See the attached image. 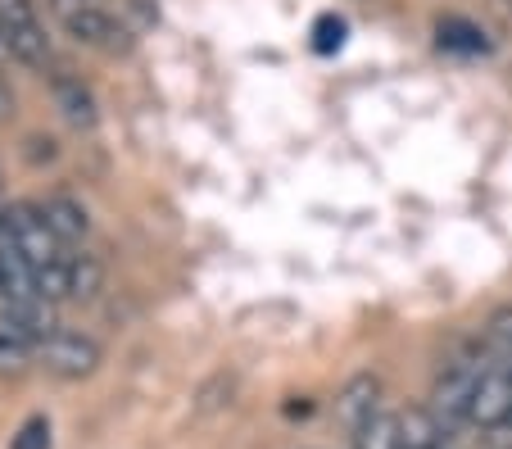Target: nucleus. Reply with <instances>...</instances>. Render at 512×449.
<instances>
[{
	"label": "nucleus",
	"instance_id": "nucleus-1",
	"mask_svg": "<svg viewBox=\"0 0 512 449\" xmlns=\"http://www.w3.org/2000/svg\"><path fill=\"white\" fill-rule=\"evenodd\" d=\"M0 28H5L10 55L23 59L28 69H41L50 59V41H46V28L37 23L32 0H0Z\"/></svg>",
	"mask_w": 512,
	"mask_h": 449
},
{
	"label": "nucleus",
	"instance_id": "nucleus-2",
	"mask_svg": "<svg viewBox=\"0 0 512 449\" xmlns=\"http://www.w3.org/2000/svg\"><path fill=\"white\" fill-rule=\"evenodd\" d=\"M5 236L28 254L32 264H50V259L64 254V241L55 236V227H50L41 205H10V214H5Z\"/></svg>",
	"mask_w": 512,
	"mask_h": 449
},
{
	"label": "nucleus",
	"instance_id": "nucleus-3",
	"mask_svg": "<svg viewBox=\"0 0 512 449\" xmlns=\"http://www.w3.org/2000/svg\"><path fill=\"white\" fill-rule=\"evenodd\" d=\"M41 359H46V368L55 372V377L78 381L100 368V345L82 332H64V327H59V332L41 345Z\"/></svg>",
	"mask_w": 512,
	"mask_h": 449
},
{
	"label": "nucleus",
	"instance_id": "nucleus-4",
	"mask_svg": "<svg viewBox=\"0 0 512 449\" xmlns=\"http://www.w3.org/2000/svg\"><path fill=\"white\" fill-rule=\"evenodd\" d=\"M381 413V381L372 377V372H358V377H349L345 386H340L336 395V418L345 422V427H363L368 418H377Z\"/></svg>",
	"mask_w": 512,
	"mask_h": 449
},
{
	"label": "nucleus",
	"instance_id": "nucleus-5",
	"mask_svg": "<svg viewBox=\"0 0 512 449\" xmlns=\"http://www.w3.org/2000/svg\"><path fill=\"white\" fill-rule=\"evenodd\" d=\"M32 295H37V264L10 236H0V300H32Z\"/></svg>",
	"mask_w": 512,
	"mask_h": 449
},
{
	"label": "nucleus",
	"instance_id": "nucleus-6",
	"mask_svg": "<svg viewBox=\"0 0 512 449\" xmlns=\"http://www.w3.org/2000/svg\"><path fill=\"white\" fill-rule=\"evenodd\" d=\"M55 100L59 109H64V118L73 127H96V96H91L87 87H82L78 78H68V73H55Z\"/></svg>",
	"mask_w": 512,
	"mask_h": 449
},
{
	"label": "nucleus",
	"instance_id": "nucleus-7",
	"mask_svg": "<svg viewBox=\"0 0 512 449\" xmlns=\"http://www.w3.org/2000/svg\"><path fill=\"white\" fill-rule=\"evenodd\" d=\"M41 209H46L50 227H55V236H59L64 245H78L82 236L91 232V218H87V209H82L78 200H68V196H50Z\"/></svg>",
	"mask_w": 512,
	"mask_h": 449
},
{
	"label": "nucleus",
	"instance_id": "nucleus-8",
	"mask_svg": "<svg viewBox=\"0 0 512 449\" xmlns=\"http://www.w3.org/2000/svg\"><path fill=\"white\" fill-rule=\"evenodd\" d=\"M399 436H404V449H431L445 436V422L426 409H408L399 413Z\"/></svg>",
	"mask_w": 512,
	"mask_h": 449
},
{
	"label": "nucleus",
	"instance_id": "nucleus-9",
	"mask_svg": "<svg viewBox=\"0 0 512 449\" xmlns=\"http://www.w3.org/2000/svg\"><path fill=\"white\" fill-rule=\"evenodd\" d=\"M354 449H404V436H399V418L390 413H377L363 427L354 431Z\"/></svg>",
	"mask_w": 512,
	"mask_h": 449
},
{
	"label": "nucleus",
	"instance_id": "nucleus-10",
	"mask_svg": "<svg viewBox=\"0 0 512 449\" xmlns=\"http://www.w3.org/2000/svg\"><path fill=\"white\" fill-rule=\"evenodd\" d=\"M37 295L50 304L73 300V277H68V254L50 259V264H37Z\"/></svg>",
	"mask_w": 512,
	"mask_h": 449
},
{
	"label": "nucleus",
	"instance_id": "nucleus-11",
	"mask_svg": "<svg viewBox=\"0 0 512 449\" xmlns=\"http://www.w3.org/2000/svg\"><path fill=\"white\" fill-rule=\"evenodd\" d=\"M68 277H73V300H96L105 286V268L91 254H68Z\"/></svg>",
	"mask_w": 512,
	"mask_h": 449
},
{
	"label": "nucleus",
	"instance_id": "nucleus-12",
	"mask_svg": "<svg viewBox=\"0 0 512 449\" xmlns=\"http://www.w3.org/2000/svg\"><path fill=\"white\" fill-rule=\"evenodd\" d=\"M37 345L28 336H19L10 323H0V372H23Z\"/></svg>",
	"mask_w": 512,
	"mask_h": 449
},
{
	"label": "nucleus",
	"instance_id": "nucleus-13",
	"mask_svg": "<svg viewBox=\"0 0 512 449\" xmlns=\"http://www.w3.org/2000/svg\"><path fill=\"white\" fill-rule=\"evenodd\" d=\"M485 350L499 354L503 368H508V359H512V309H499L490 323H485Z\"/></svg>",
	"mask_w": 512,
	"mask_h": 449
},
{
	"label": "nucleus",
	"instance_id": "nucleus-14",
	"mask_svg": "<svg viewBox=\"0 0 512 449\" xmlns=\"http://www.w3.org/2000/svg\"><path fill=\"white\" fill-rule=\"evenodd\" d=\"M114 14L136 32V37H141V32H150L159 23V5H155V0H118Z\"/></svg>",
	"mask_w": 512,
	"mask_h": 449
},
{
	"label": "nucleus",
	"instance_id": "nucleus-15",
	"mask_svg": "<svg viewBox=\"0 0 512 449\" xmlns=\"http://www.w3.org/2000/svg\"><path fill=\"white\" fill-rule=\"evenodd\" d=\"M440 46H449V50H485V37L472 28V23L445 19L440 23Z\"/></svg>",
	"mask_w": 512,
	"mask_h": 449
},
{
	"label": "nucleus",
	"instance_id": "nucleus-16",
	"mask_svg": "<svg viewBox=\"0 0 512 449\" xmlns=\"http://www.w3.org/2000/svg\"><path fill=\"white\" fill-rule=\"evenodd\" d=\"M313 46H318L322 55H331V50H340V46H345V23H340V19H331V14H327V19H318V41H313Z\"/></svg>",
	"mask_w": 512,
	"mask_h": 449
},
{
	"label": "nucleus",
	"instance_id": "nucleus-17",
	"mask_svg": "<svg viewBox=\"0 0 512 449\" xmlns=\"http://www.w3.org/2000/svg\"><path fill=\"white\" fill-rule=\"evenodd\" d=\"M14 449H50V422H46V418H32L28 427L19 431Z\"/></svg>",
	"mask_w": 512,
	"mask_h": 449
},
{
	"label": "nucleus",
	"instance_id": "nucleus-18",
	"mask_svg": "<svg viewBox=\"0 0 512 449\" xmlns=\"http://www.w3.org/2000/svg\"><path fill=\"white\" fill-rule=\"evenodd\" d=\"M23 155H28L32 164H50V159H55V141L50 137H28V150H23Z\"/></svg>",
	"mask_w": 512,
	"mask_h": 449
},
{
	"label": "nucleus",
	"instance_id": "nucleus-19",
	"mask_svg": "<svg viewBox=\"0 0 512 449\" xmlns=\"http://www.w3.org/2000/svg\"><path fill=\"white\" fill-rule=\"evenodd\" d=\"M14 118V91H10V82H0V123H10Z\"/></svg>",
	"mask_w": 512,
	"mask_h": 449
},
{
	"label": "nucleus",
	"instance_id": "nucleus-20",
	"mask_svg": "<svg viewBox=\"0 0 512 449\" xmlns=\"http://www.w3.org/2000/svg\"><path fill=\"white\" fill-rule=\"evenodd\" d=\"M0 55H10V46H5V28H0Z\"/></svg>",
	"mask_w": 512,
	"mask_h": 449
},
{
	"label": "nucleus",
	"instance_id": "nucleus-21",
	"mask_svg": "<svg viewBox=\"0 0 512 449\" xmlns=\"http://www.w3.org/2000/svg\"><path fill=\"white\" fill-rule=\"evenodd\" d=\"M508 372H512V359H508Z\"/></svg>",
	"mask_w": 512,
	"mask_h": 449
},
{
	"label": "nucleus",
	"instance_id": "nucleus-22",
	"mask_svg": "<svg viewBox=\"0 0 512 449\" xmlns=\"http://www.w3.org/2000/svg\"><path fill=\"white\" fill-rule=\"evenodd\" d=\"M431 449H440V445H431Z\"/></svg>",
	"mask_w": 512,
	"mask_h": 449
}]
</instances>
